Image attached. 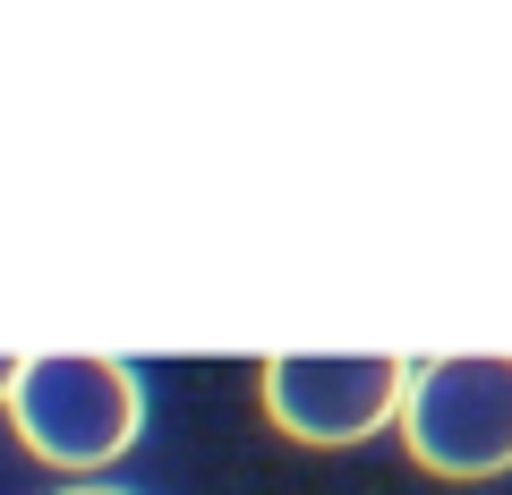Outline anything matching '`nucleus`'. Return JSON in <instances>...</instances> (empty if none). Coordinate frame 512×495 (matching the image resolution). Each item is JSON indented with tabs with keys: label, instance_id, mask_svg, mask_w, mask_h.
I'll list each match as a JSON object with an SVG mask.
<instances>
[{
	"label": "nucleus",
	"instance_id": "f257e3e1",
	"mask_svg": "<svg viewBox=\"0 0 512 495\" xmlns=\"http://www.w3.org/2000/svg\"><path fill=\"white\" fill-rule=\"evenodd\" d=\"M137 419H146V393H137L128 359H103V350L18 359V376H9V427L52 470H103V461H120L137 444Z\"/></svg>",
	"mask_w": 512,
	"mask_h": 495
},
{
	"label": "nucleus",
	"instance_id": "f03ea898",
	"mask_svg": "<svg viewBox=\"0 0 512 495\" xmlns=\"http://www.w3.org/2000/svg\"><path fill=\"white\" fill-rule=\"evenodd\" d=\"M410 461L436 478H495L512 470V359L470 350V359H427L393 402Z\"/></svg>",
	"mask_w": 512,
	"mask_h": 495
},
{
	"label": "nucleus",
	"instance_id": "7ed1b4c3",
	"mask_svg": "<svg viewBox=\"0 0 512 495\" xmlns=\"http://www.w3.org/2000/svg\"><path fill=\"white\" fill-rule=\"evenodd\" d=\"M402 385H410V367L384 359V350H282L265 367V410H274L282 436L342 453V444L393 427Z\"/></svg>",
	"mask_w": 512,
	"mask_h": 495
},
{
	"label": "nucleus",
	"instance_id": "20e7f679",
	"mask_svg": "<svg viewBox=\"0 0 512 495\" xmlns=\"http://www.w3.org/2000/svg\"><path fill=\"white\" fill-rule=\"evenodd\" d=\"M9 376H18V359H0V402H9Z\"/></svg>",
	"mask_w": 512,
	"mask_h": 495
},
{
	"label": "nucleus",
	"instance_id": "39448f33",
	"mask_svg": "<svg viewBox=\"0 0 512 495\" xmlns=\"http://www.w3.org/2000/svg\"><path fill=\"white\" fill-rule=\"evenodd\" d=\"M60 495H120V487H60Z\"/></svg>",
	"mask_w": 512,
	"mask_h": 495
}]
</instances>
